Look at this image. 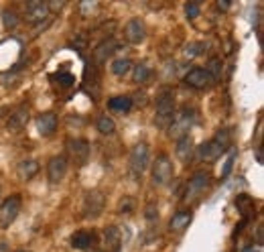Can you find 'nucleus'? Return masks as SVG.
<instances>
[{"label":"nucleus","mask_w":264,"mask_h":252,"mask_svg":"<svg viewBox=\"0 0 264 252\" xmlns=\"http://www.w3.org/2000/svg\"><path fill=\"white\" fill-rule=\"evenodd\" d=\"M230 143H232V132H230L228 128H222L211 141H207V143L197 146V157H199V161L211 163V161L220 159L226 153Z\"/></svg>","instance_id":"1"},{"label":"nucleus","mask_w":264,"mask_h":252,"mask_svg":"<svg viewBox=\"0 0 264 252\" xmlns=\"http://www.w3.org/2000/svg\"><path fill=\"white\" fill-rule=\"evenodd\" d=\"M175 116V94L171 88H163L157 94V110H155V124L159 128H169Z\"/></svg>","instance_id":"2"},{"label":"nucleus","mask_w":264,"mask_h":252,"mask_svg":"<svg viewBox=\"0 0 264 252\" xmlns=\"http://www.w3.org/2000/svg\"><path fill=\"white\" fill-rule=\"evenodd\" d=\"M197 120V114L193 108L189 106H183L175 116H173V120L169 124V134H171V139L179 141V139H183V137H189V130L193 128Z\"/></svg>","instance_id":"3"},{"label":"nucleus","mask_w":264,"mask_h":252,"mask_svg":"<svg viewBox=\"0 0 264 252\" xmlns=\"http://www.w3.org/2000/svg\"><path fill=\"white\" fill-rule=\"evenodd\" d=\"M173 175H175V169H173L171 157L161 153L153 163V183L159 185V187H165V185H169L171 183Z\"/></svg>","instance_id":"4"},{"label":"nucleus","mask_w":264,"mask_h":252,"mask_svg":"<svg viewBox=\"0 0 264 252\" xmlns=\"http://www.w3.org/2000/svg\"><path fill=\"white\" fill-rule=\"evenodd\" d=\"M148 163H151V153H148V146L144 143H138L130 153V173L134 177V181H140L142 173L146 171Z\"/></svg>","instance_id":"5"},{"label":"nucleus","mask_w":264,"mask_h":252,"mask_svg":"<svg viewBox=\"0 0 264 252\" xmlns=\"http://www.w3.org/2000/svg\"><path fill=\"white\" fill-rule=\"evenodd\" d=\"M209 179L211 177H209L207 171H197V173L191 175V179L187 183V189L183 193V201H185V204H193V201H197V199L201 197V193L209 185Z\"/></svg>","instance_id":"6"},{"label":"nucleus","mask_w":264,"mask_h":252,"mask_svg":"<svg viewBox=\"0 0 264 252\" xmlns=\"http://www.w3.org/2000/svg\"><path fill=\"white\" fill-rule=\"evenodd\" d=\"M23 208V199L21 195H10L2 201V206H0V228H10V224L19 217V212Z\"/></svg>","instance_id":"7"},{"label":"nucleus","mask_w":264,"mask_h":252,"mask_svg":"<svg viewBox=\"0 0 264 252\" xmlns=\"http://www.w3.org/2000/svg\"><path fill=\"white\" fill-rule=\"evenodd\" d=\"M104 204H106V197L102 191H98V189L88 191L84 197V217H88V220L100 217L104 212Z\"/></svg>","instance_id":"8"},{"label":"nucleus","mask_w":264,"mask_h":252,"mask_svg":"<svg viewBox=\"0 0 264 252\" xmlns=\"http://www.w3.org/2000/svg\"><path fill=\"white\" fill-rule=\"evenodd\" d=\"M185 83L193 90H209L216 81L211 79L207 70H203V67H193V70H189L185 73Z\"/></svg>","instance_id":"9"},{"label":"nucleus","mask_w":264,"mask_h":252,"mask_svg":"<svg viewBox=\"0 0 264 252\" xmlns=\"http://www.w3.org/2000/svg\"><path fill=\"white\" fill-rule=\"evenodd\" d=\"M65 173H67V157L65 155H57V157H53L51 161H49L47 177H49V181H51L53 185H57V183L63 181Z\"/></svg>","instance_id":"10"},{"label":"nucleus","mask_w":264,"mask_h":252,"mask_svg":"<svg viewBox=\"0 0 264 252\" xmlns=\"http://www.w3.org/2000/svg\"><path fill=\"white\" fill-rule=\"evenodd\" d=\"M67 150L71 159L77 163V165H84L88 163V157H90V143L86 139H71L67 143Z\"/></svg>","instance_id":"11"},{"label":"nucleus","mask_w":264,"mask_h":252,"mask_svg":"<svg viewBox=\"0 0 264 252\" xmlns=\"http://www.w3.org/2000/svg\"><path fill=\"white\" fill-rule=\"evenodd\" d=\"M49 4L43 2V0H31L27 2V21L29 23H43L45 19H49Z\"/></svg>","instance_id":"12"},{"label":"nucleus","mask_w":264,"mask_h":252,"mask_svg":"<svg viewBox=\"0 0 264 252\" xmlns=\"http://www.w3.org/2000/svg\"><path fill=\"white\" fill-rule=\"evenodd\" d=\"M124 37L132 45H140L144 41V37H146V29H144L142 21L140 19H130L126 23V29H124Z\"/></svg>","instance_id":"13"},{"label":"nucleus","mask_w":264,"mask_h":252,"mask_svg":"<svg viewBox=\"0 0 264 252\" xmlns=\"http://www.w3.org/2000/svg\"><path fill=\"white\" fill-rule=\"evenodd\" d=\"M27 122H29V108H27L25 104H21V106H16V108L12 110L10 118H8V122H6V128H8L10 132H19L21 128L27 126Z\"/></svg>","instance_id":"14"},{"label":"nucleus","mask_w":264,"mask_h":252,"mask_svg":"<svg viewBox=\"0 0 264 252\" xmlns=\"http://www.w3.org/2000/svg\"><path fill=\"white\" fill-rule=\"evenodd\" d=\"M37 130L41 137H51V134L57 130V114L53 112H43L37 118Z\"/></svg>","instance_id":"15"},{"label":"nucleus","mask_w":264,"mask_h":252,"mask_svg":"<svg viewBox=\"0 0 264 252\" xmlns=\"http://www.w3.org/2000/svg\"><path fill=\"white\" fill-rule=\"evenodd\" d=\"M191 220H193L191 210H181V212L173 214L171 222H169V230L175 234H181V232H185V228L191 224Z\"/></svg>","instance_id":"16"},{"label":"nucleus","mask_w":264,"mask_h":252,"mask_svg":"<svg viewBox=\"0 0 264 252\" xmlns=\"http://www.w3.org/2000/svg\"><path fill=\"white\" fill-rule=\"evenodd\" d=\"M94 242H96V236L92 232H86V230L75 232L71 236V240H69L71 248H75V250H90L94 246Z\"/></svg>","instance_id":"17"},{"label":"nucleus","mask_w":264,"mask_h":252,"mask_svg":"<svg viewBox=\"0 0 264 252\" xmlns=\"http://www.w3.org/2000/svg\"><path fill=\"white\" fill-rule=\"evenodd\" d=\"M116 41L114 39H104L100 45H98L96 49H94V59L98 61V63H106L108 61V57L116 51Z\"/></svg>","instance_id":"18"},{"label":"nucleus","mask_w":264,"mask_h":252,"mask_svg":"<svg viewBox=\"0 0 264 252\" xmlns=\"http://www.w3.org/2000/svg\"><path fill=\"white\" fill-rule=\"evenodd\" d=\"M16 173H19V177L23 181H29V179H33L39 173V163L35 159H25V161L19 163V169H16Z\"/></svg>","instance_id":"19"},{"label":"nucleus","mask_w":264,"mask_h":252,"mask_svg":"<svg viewBox=\"0 0 264 252\" xmlns=\"http://www.w3.org/2000/svg\"><path fill=\"white\" fill-rule=\"evenodd\" d=\"M132 106H134V102H132V98H130V96H114V98L108 100V108L114 110V112H122V114H126V112H130Z\"/></svg>","instance_id":"20"},{"label":"nucleus","mask_w":264,"mask_h":252,"mask_svg":"<svg viewBox=\"0 0 264 252\" xmlns=\"http://www.w3.org/2000/svg\"><path fill=\"white\" fill-rule=\"evenodd\" d=\"M177 157L183 163L191 161V157H193V141H191V137H183V139L177 141Z\"/></svg>","instance_id":"21"},{"label":"nucleus","mask_w":264,"mask_h":252,"mask_svg":"<svg viewBox=\"0 0 264 252\" xmlns=\"http://www.w3.org/2000/svg\"><path fill=\"white\" fill-rule=\"evenodd\" d=\"M104 244L108 246V250L118 252V248H120V230L116 226H108L104 230Z\"/></svg>","instance_id":"22"},{"label":"nucleus","mask_w":264,"mask_h":252,"mask_svg":"<svg viewBox=\"0 0 264 252\" xmlns=\"http://www.w3.org/2000/svg\"><path fill=\"white\" fill-rule=\"evenodd\" d=\"M153 75V70L148 63H138L132 67V81L134 83H146Z\"/></svg>","instance_id":"23"},{"label":"nucleus","mask_w":264,"mask_h":252,"mask_svg":"<svg viewBox=\"0 0 264 252\" xmlns=\"http://www.w3.org/2000/svg\"><path fill=\"white\" fill-rule=\"evenodd\" d=\"M96 126H98V130H100L102 134H108V137L116 132V122H114V118H110L108 114L100 116V118H98V122H96Z\"/></svg>","instance_id":"24"},{"label":"nucleus","mask_w":264,"mask_h":252,"mask_svg":"<svg viewBox=\"0 0 264 252\" xmlns=\"http://www.w3.org/2000/svg\"><path fill=\"white\" fill-rule=\"evenodd\" d=\"M236 208L240 210V214L248 216V214L254 210V199H252L250 195H246V193H240V195L236 197Z\"/></svg>","instance_id":"25"},{"label":"nucleus","mask_w":264,"mask_h":252,"mask_svg":"<svg viewBox=\"0 0 264 252\" xmlns=\"http://www.w3.org/2000/svg\"><path fill=\"white\" fill-rule=\"evenodd\" d=\"M130 70H132V61L126 59V57H120V59H116V61L112 63V73H114V75H118V77L126 75Z\"/></svg>","instance_id":"26"},{"label":"nucleus","mask_w":264,"mask_h":252,"mask_svg":"<svg viewBox=\"0 0 264 252\" xmlns=\"http://www.w3.org/2000/svg\"><path fill=\"white\" fill-rule=\"evenodd\" d=\"M205 70H207V73L211 75L213 81H220V77H222V61H220L218 57H213Z\"/></svg>","instance_id":"27"},{"label":"nucleus","mask_w":264,"mask_h":252,"mask_svg":"<svg viewBox=\"0 0 264 252\" xmlns=\"http://www.w3.org/2000/svg\"><path fill=\"white\" fill-rule=\"evenodd\" d=\"M2 23L6 29H16V25H19V16H16V12L12 10H4L2 12Z\"/></svg>","instance_id":"28"},{"label":"nucleus","mask_w":264,"mask_h":252,"mask_svg":"<svg viewBox=\"0 0 264 252\" xmlns=\"http://www.w3.org/2000/svg\"><path fill=\"white\" fill-rule=\"evenodd\" d=\"M53 79H57V83L61 88H71L75 83V77L71 73H57V75H53Z\"/></svg>","instance_id":"29"},{"label":"nucleus","mask_w":264,"mask_h":252,"mask_svg":"<svg viewBox=\"0 0 264 252\" xmlns=\"http://www.w3.org/2000/svg\"><path fill=\"white\" fill-rule=\"evenodd\" d=\"M201 53H203V43H191L185 49V55L187 57H197V55H201Z\"/></svg>","instance_id":"30"},{"label":"nucleus","mask_w":264,"mask_h":252,"mask_svg":"<svg viewBox=\"0 0 264 252\" xmlns=\"http://www.w3.org/2000/svg\"><path fill=\"white\" fill-rule=\"evenodd\" d=\"M185 12H187V19H197L199 16V12H201V6L197 4V2H187L185 4Z\"/></svg>","instance_id":"31"},{"label":"nucleus","mask_w":264,"mask_h":252,"mask_svg":"<svg viewBox=\"0 0 264 252\" xmlns=\"http://www.w3.org/2000/svg\"><path fill=\"white\" fill-rule=\"evenodd\" d=\"M234 163H236V150H232V153H230V157H228V161H226V165H224V169H222V175H224V177L230 175V171H232Z\"/></svg>","instance_id":"32"},{"label":"nucleus","mask_w":264,"mask_h":252,"mask_svg":"<svg viewBox=\"0 0 264 252\" xmlns=\"http://www.w3.org/2000/svg\"><path fill=\"white\" fill-rule=\"evenodd\" d=\"M146 217H148V220H155V206L146 208Z\"/></svg>","instance_id":"33"},{"label":"nucleus","mask_w":264,"mask_h":252,"mask_svg":"<svg viewBox=\"0 0 264 252\" xmlns=\"http://www.w3.org/2000/svg\"><path fill=\"white\" fill-rule=\"evenodd\" d=\"M218 8H220V10H228V8H230V2H222V0H220V2H218Z\"/></svg>","instance_id":"34"},{"label":"nucleus","mask_w":264,"mask_h":252,"mask_svg":"<svg viewBox=\"0 0 264 252\" xmlns=\"http://www.w3.org/2000/svg\"><path fill=\"white\" fill-rule=\"evenodd\" d=\"M6 250H8V242L2 240V242H0V252H6Z\"/></svg>","instance_id":"35"},{"label":"nucleus","mask_w":264,"mask_h":252,"mask_svg":"<svg viewBox=\"0 0 264 252\" xmlns=\"http://www.w3.org/2000/svg\"><path fill=\"white\" fill-rule=\"evenodd\" d=\"M16 252H31V250H16Z\"/></svg>","instance_id":"36"}]
</instances>
